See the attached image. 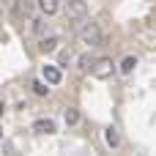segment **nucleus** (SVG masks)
I'll use <instances>...</instances> for the list:
<instances>
[{"instance_id": "1", "label": "nucleus", "mask_w": 156, "mask_h": 156, "mask_svg": "<svg viewBox=\"0 0 156 156\" xmlns=\"http://www.w3.org/2000/svg\"><path fill=\"white\" fill-rule=\"evenodd\" d=\"M80 41L88 44V47H99V44L104 41V36H101V30H99L96 22H88V25L80 30Z\"/></svg>"}, {"instance_id": "2", "label": "nucleus", "mask_w": 156, "mask_h": 156, "mask_svg": "<svg viewBox=\"0 0 156 156\" xmlns=\"http://www.w3.org/2000/svg\"><path fill=\"white\" fill-rule=\"evenodd\" d=\"M112 71H115V63H112V58H96V60H93V69H90V74H93L96 80H107V77H112Z\"/></svg>"}, {"instance_id": "3", "label": "nucleus", "mask_w": 156, "mask_h": 156, "mask_svg": "<svg viewBox=\"0 0 156 156\" xmlns=\"http://www.w3.org/2000/svg\"><path fill=\"white\" fill-rule=\"evenodd\" d=\"M85 14H88L85 0H69V3H66V16H69V19H82Z\"/></svg>"}, {"instance_id": "4", "label": "nucleus", "mask_w": 156, "mask_h": 156, "mask_svg": "<svg viewBox=\"0 0 156 156\" xmlns=\"http://www.w3.org/2000/svg\"><path fill=\"white\" fill-rule=\"evenodd\" d=\"M58 47H60V38H58V36H41V41H38V49H41L44 55L58 52Z\"/></svg>"}, {"instance_id": "5", "label": "nucleus", "mask_w": 156, "mask_h": 156, "mask_svg": "<svg viewBox=\"0 0 156 156\" xmlns=\"http://www.w3.org/2000/svg\"><path fill=\"white\" fill-rule=\"evenodd\" d=\"M44 82H49V85H60L63 82V71H60V66H44Z\"/></svg>"}, {"instance_id": "6", "label": "nucleus", "mask_w": 156, "mask_h": 156, "mask_svg": "<svg viewBox=\"0 0 156 156\" xmlns=\"http://www.w3.org/2000/svg\"><path fill=\"white\" fill-rule=\"evenodd\" d=\"M33 132L36 134H55V121L52 118H38L33 123Z\"/></svg>"}, {"instance_id": "7", "label": "nucleus", "mask_w": 156, "mask_h": 156, "mask_svg": "<svg viewBox=\"0 0 156 156\" xmlns=\"http://www.w3.org/2000/svg\"><path fill=\"white\" fill-rule=\"evenodd\" d=\"M33 14V0H14V16H30Z\"/></svg>"}, {"instance_id": "8", "label": "nucleus", "mask_w": 156, "mask_h": 156, "mask_svg": "<svg viewBox=\"0 0 156 156\" xmlns=\"http://www.w3.org/2000/svg\"><path fill=\"white\" fill-rule=\"evenodd\" d=\"M104 140H107L110 148H118V145H121V134H118V129H115V126H107V129H104Z\"/></svg>"}, {"instance_id": "9", "label": "nucleus", "mask_w": 156, "mask_h": 156, "mask_svg": "<svg viewBox=\"0 0 156 156\" xmlns=\"http://www.w3.org/2000/svg\"><path fill=\"white\" fill-rule=\"evenodd\" d=\"M38 8H41V14H47V16H52V14H58V8H60V3H58V0H38Z\"/></svg>"}, {"instance_id": "10", "label": "nucleus", "mask_w": 156, "mask_h": 156, "mask_svg": "<svg viewBox=\"0 0 156 156\" xmlns=\"http://www.w3.org/2000/svg\"><path fill=\"white\" fill-rule=\"evenodd\" d=\"M33 30H36V36H47L49 22H47V19H33Z\"/></svg>"}, {"instance_id": "11", "label": "nucleus", "mask_w": 156, "mask_h": 156, "mask_svg": "<svg viewBox=\"0 0 156 156\" xmlns=\"http://www.w3.org/2000/svg\"><path fill=\"white\" fill-rule=\"evenodd\" d=\"M134 66H137V58H132V55H129V58H123L121 71H123V74H132V71H134Z\"/></svg>"}, {"instance_id": "12", "label": "nucleus", "mask_w": 156, "mask_h": 156, "mask_svg": "<svg viewBox=\"0 0 156 156\" xmlns=\"http://www.w3.org/2000/svg\"><path fill=\"white\" fill-rule=\"evenodd\" d=\"M33 90H36V96H47V93H49V82L36 80V82H33Z\"/></svg>"}, {"instance_id": "13", "label": "nucleus", "mask_w": 156, "mask_h": 156, "mask_svg": "<svg viewBox=\"0 0 156 156\" xmlns=\"http://www.w3.org/2000/svg\"><path fill=\"white\" fill-rule=\"evenodd\" d=\"M63 121H66V126H74V123L80 121V112H77L74 107H69V110H66V115H63Z\"/></svg>"}, {"instance_id": "14", "label": "nucleus", "mask_w": 156, "mask_h": 156, "mask_svg": "<svg viewBox=\"0 0 156 156\" xmlns=\"http://www.w3.org/2000/svg\"><path fill=\"white\" fill-rule=\"evenodd\" d=\"M71 58H74V55H71V49H60V55H58V60H60V63H58V66L71 63Z\"/></svg>"}, {"instance_id": "15", "label": "nucleus", "mask_w": 156, "mask_h": 156, "mask_svg": "<svg viewBox=\"0 0 156 156\" xmlns=\"http://www.w3.org/2000/svg\"><path fill=\"white\" fill-rule=\"evenodd\" d=\"M80 63H82V69H85V71H88V69H93V58H90V55H82V58H80Z\"/></svg>"}]
</instances>
